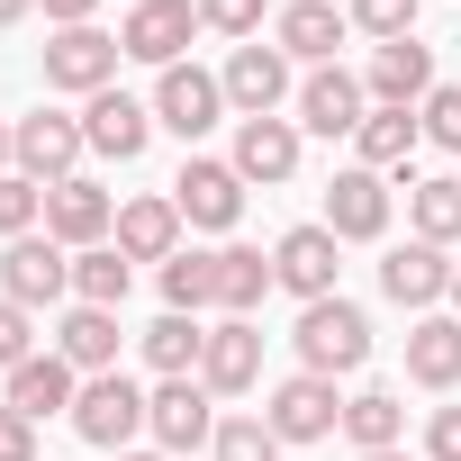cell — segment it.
I'll use <instances>...</instances> for the list:
<instances>
[{
  "label": "cell",
  "instance_id": "obj_1",
  "mask_svg": "<svg viewBox=\"0 0 461 461\" xmlns=\"http://www.w3.org/2000/svg\"><path fill=\"white\" fill-rule=\"evenodd\" d=\"M290 344H299V362H308V371L344 380V371H362V362H371V317L335 290V299H308V308H299V335H290Z\"/></svg>",
  "mask_w": 461,
  "mask_h": 461
},
{
  "label": "cell",
  "instance_id": "obj_2",
  "mask_svg": "<svg viewBox=\"0 0 461 461\" xmlns=\"http://www.w3.org/2000/svg\"><path fill=\"white\" fill-rule=\"evenodd\" d=\"M145 389L127 380V371H100V380H82V398H73V434L82 443H100V452H127L136 434H145Z\"/></svg>",
  "mask_w": 461,
  "mask_h": 461
},
{
  "label": "cell",
  "instance_id": "obj_3",
  "mask_svg": "<svg viewBox=\"0 0 461 461\" xmlns=\"http://www.w3.org/2000/svg\"><path fill=\"white\" fill-rule=\"evenodd\" d=\"M118 37L109 28H55L46 37V91H82V100H100V91H118Z\"/></svg>",
  "mask_w": 461,
  "mask_h": 461
},
{
  "label": "cell",
  "instance_id": "obj_4",
  "mask_svg": "<svg viewBox=\"0 0 461 461\" xmlns=\"http://www.w3.org/2000/svg\"><path fill=\"white\" fill-rule=\"evenodd\" d=\"M263 425H272L281 443H326V434L344 425V398H335L326 371H290V380L263 398Z\"/></svg>",
  "mask_w": 461,
  "mask_h": 461
},
{
  "label": "cell",
  "instance_id": "obj_5",
  "mask_svg": "<svg viewBox=\"0 0 461 461\" xmlns=\"http://www.w3.org/2000/svg\"><path fill=\"white\" fill-rule=\"evenodd\" d=\"M46 236H55L64 254H91V245H109V236H118V199H109L91 172L55 181V190H46Z\"/></svg>",
  "mask_w": 461,
  "mask_h": 461
},
{
  "label": "cell",
  "instance_id": "obj_6",
  "mask_svg": "<svg viewBox=\"0 0 461 461\" xmlns=\"http://www.w3.org/2000/svg\"><path fill=\"white\" fill-rule=\"evenodd\" d=\"M73 290V254L55 245V236H19V245H0V299H19L28 317L37 308H55Z\"/></svg>",
  "mask_w": 461,
  "mask_h": 461
},
{
  "label": "cell",
  "instance_id": "obj_7",
  "mask_svg": "<svg viewBox=\"0 0 461 461\" xmlns=\"http://www.w3.org/2000/svg\"><path fill=\"white\" fill-rule=\"evenodd\" d=\"M217 118H226V82H217V73H199V64H172V73L154 82V127H172L181 145H199Z\"/></svg>",
  "mask_w": 461,
  "mask_h": 461
},
{
  "label": "cell",
  "instance_id": "obj_8",
  "mask_svg": "<svg viewBox=\"0 0 461 461\" xmlns=\"http://www.w3.org/2000/svg\"><path fill=\"white\" fill-rule=\"evenodd\" d=\"M172 208H181L190 226H208V236H226V226L245 217V172H236V163L190 154V163H181V181H172Z\"/></svg>",
  "mask_w": 461,
  "mask_h": 461
},
{
  "label": "cell",
  "instance_id": "obj_9",
  "mask_svg": "<svg viewBox=\"0 0 461 461\" xmlns=\"http://www.w3.org/2000/svg\"><path fill=\"white\" fill-rule=\"evenodd\" d=\"M190 37H199V0H136L127 28H118V46H127L136 64H154V73H172Z\"/></svg>",
  "mask_w": 461,
  "mask_h": 461
},
{
  "label": "cell",
  "instance_id": "obj_10",
  "mask_svg": "<svg viewBox=\"0 0 461 461\" xmlns=\"http://www.w3.org/2000/svg\"><path fill=\"white\" fill-rule=\"evenodd\" d=\"M82 154H91L82 118H64V109H37V118H19V172H28L37 190L73 181V163H82Z\"/></svg>",
  "mask_w": 461,
  "mask_h": 461
},
{
  "label": "cell",
  "instance_id": "obj_11",
  "mask_svg": "<svg viewBox=\"0 0 461 461\" xmlns=\"http://www.w3.org/2000/svg\"><path fill=\"white\" fill-rule=\"evenodd\" d=\"M145 425H154L163 452H199V443H217V389L208 380H163L154 407H145Z\"/></svg>",
  "mask_w": 461,
  "mask_h": 461
},
{
  "label": "cell",
  "instance_id": "obj_12",
  "mask_svg": "<svg viewBox=\"0 0 461 461\" xmlns=\"http://www.w3.org/2000/svg\"><path fill=\"white\" fill-rule=\"evenodd\" d=\"M362 91H371V109H425V91H434V46H416V37L371 46Z\"/></svg>",
  "mask_w": 461,
  "mask_h": 461
},
{
  "label": "cell",
  "instance_id": "obj_13",
  "mask_svg": "<svg viewBox=\"0 0 461 461\" xmlns=\"http://www.w3.org/2000/svg\"><path fill=\"white\" fill-rule=\"evenodd\" d=\"M362 118H371V91H362L344 64H317V73L299 82V127H308V136H362Z\"/></svg>",
  "mask_w": 461,
  "mask_h": 461
},
{
  "label": "cell",
  "instance_id": "obj_14",
  "mask_svg": "<svg viewBox=\"0 0 461 461\" xmlns=\"http://www.w3.org/2000/svg\"><path fill=\"white\" fill-rule=\"evenodd\" d=\"M217 82H226V109H245V118H281V100H290V55H281V46H236Z\"/></svg>",
  "mask_w": 461,
  "mask_h": 461
},
{
  "label": "cell",
  "instance_id": "obj_15",
  "mask_svg": "<svg viewBox=\"0 0 461 461\" xmlns=\"http://www.w3.org/2000/svg\"><path fill=\"white\" fill-rule=\"evenodd\" d=\"M317 226H335L344 245L389 236V181H380V172H362V163H353V172H335V181H326V217H317Z\"/></svg>",
  "mask_w": 461,
  "mask_h": 461
},
{
  "label": "cell",
  "instance_id": "obj_16",
  "mask_svg": "<svg viewBox=\"0 0 461 461\" xmlns=\"http://www.w3.org/2000/svg\"><path fill=\"white\" fill-rule=\"evenodd\" d=\"M245 172V190L263 181V190H281L290 172H299V118H236V154H226Z\"/></svg>",
  "mask_w": 461,
  "mask_h": 461
},
{
  "label": "cell",
  "instance_id": "obj_17",
  "mask_svg": "<svg viewBox=\"0 0 461 461\" xmlns=\"http://www.w3.org/2000/svg\"><path fill=\"white\" fill-rule=\"evenodd\" d=\"M380 290L398 299V308H416V317H434V299H452V263H443V245H389L380 254Z\"/></svg>",
  "mask_w": 461,
  "mask_h": 461
},
{
  "label": "cell",
  "instance_id": "obj_18",
  "mask_svg": "<svg viewBox=\"0 0 461 461\" xmlns=\"http://www.w3.org/2000/svg\"><path fill=\"white\" fill-rule=\"evenodd\" d=\"M199 380H208L217 398H245V389L263 380V326H254V317H226V326H208Z\"/></svg>",
  "mask_w": 461,
  "mask_h": 461
},
{
  "label": "cell",
  "instance_id": "obj_19",
  "mask_svg": "<svg viewBox=\"0 0 461 461\" xmlns=\"http://www.w3.org/2000/svg\"><path fill=\"white\" fill-rule=\"evenodd\" d=\"M335 254H344L335 226H290V236L272 245V272H281V290H299V299H335Z\"/></svg>",
  "mask_w": 461,
  "mask_h": 461
},
{
  "label": "cell",
  "instance_id": "obj_20",
  "mask_svg": "<svg viewBox=\"0 0 461 461\" xmlns=\"http://www.w3.org/2000/svg\"><path fill=\"white\" fill-rule=\"evenodd\" d=\"M73 398H82V371L64 353H37V362L10 371V398H0V407H19L28 425H46V416H73Z\"/></svg>",
  "mask_w": 461,
  "mask_h": 461
},
{
  "label": "cell",
  "instance_id": "obj_21",
  "mask_svg": "<svg viewBox=\"0 0 461 461\" xmlns=\"http://www.w3.org/2000/svg\"><path fill=\"white\" fill-rule=\"evenodd\" d=\"M82 136H91V154L136 163V154L154 145V109H145V100H127V91H100V100L82 109Z\"/></svg>",
  "mask_w": 461,
  "mask_h": 461
},
{
  "label": "cell",
  "instance_id": "obj_22",
  "mask_svg": "<svg viewBox=\"0 0 461 461\" xmlns=\"http://www.w3.org/2000/svg\"><path fill=\"white\" fill-rule=\"evenodd\" d=\"M344 10H335V0H290V10L272 19V46L290 55V64H335V46H344Z\"/></svg>",
  "mask_w": 461,
  "mask_h": 461
},
{
  "label": "cell",
  "instance_id": "obj_23",
  "mask_svg": "<svg viewBox=\"0 0 461 461\" xmlns=\"http://www.w3.org/2000/svg\"><path fill=\"white\" fill-rule=\"evenodd\" d=\"M109 245H118L127 263H172V254H181V208H172V199H127Z\"/></svg>",
  "mask_w": 461,
  "mask_h": 461
},
{
  "label": "cell",
  "instance_id": "obj_24",
  "mask_svg": "<svg viewBox=\"0 0 461 461\" xmlns=\"http://www.w3.org/2000/svg\"><path fill=\"white\" fill-rule=\"evenodd\" d=\"M55 353H64L82 380L118 371V308H82V299H73V317L55 326Z\"/></svg>",
  "mask_w": 461,
  "mask_h": 461
},
{
  "label": "cell",
  "instance_id": "obj_25",
  "mask_svg": "<svg viewBox=\"0 0 461 461\" xmlns=\"http://www.w3.org/2000/svg\"><path fill=\"white\" fill-rule=\"evenodd\" d=\"M407 380L416 389H461V317H416L407 326Z\"/></svg>",
  "mask_w": 461,
  "mask_h": 461
},
{
  "label": "cell",
  "instance_id": "obj_26",
  "mask_svg": "<svg viewBox=\"0 0 461 461\" xmlns=\"http://www.w3.org/2000/svg\"><path fill=\"white\" fill-rule=\"evenodd\" d=\"M199 353H208V326H199V317L163 308V317L145 326V362H154L163 380H199Z\"/></svg>",
  "mask_w": 461,
  "mask_h": 461
},
{
  "label": "cell",
  "instance_id": "obj_27",
  "mask_svg": "<svg viewBox=\"0 0 461 461\" xmlns=\"http://www.w3.org/2000/svg\"><path fill=\"white\" fill-rule=\"evenodd\" d=\"M272 290H281V272H272L254 245H226V254H217V308H226V317H254Z\"/></svg>",
  "mask_w": 461,
  "mask_h": 461
},
{
  "label": "cell",
  "instance_id": "obj_28",
  "mask_svg": "<svg viewBox=\"0 0 461 461\" xmlns=\"http://www.w3.org/2000/svg\"><path fill=\"white\" fill-rule=\"evenodd\" d=\"M353 145H362V172H407V154L425 145V127H416V109H371Z\"/></svg>",
  "mask_w": 461,
  "mask_h": 461
},
{
  "label": "cell",
  "instance_id": "obj_29",
  "mask_svg": "<svg viewBox=\"0 0 461 461\" xmlns=\"http://www.w3.org/2000/svg\"><path fill=\"white\" fill-rule=\"evenodd\" d=\"M407 217H416V236H425V245H461V181H452V172L407 181Z\"/></svg>",
  "mask_w": 461,
  "mask_h": 461
},
{
  "label": "cell",
  "instance_id": "obj_30",
  "mask_svg": "<svg viewBox=\"0 0 461 461\" xmlns=\"http://www.w3.org/2000/svg\"><path fill=\"white\" fill-rule=\"evenodd\" d=\"M127 290H136V263H127L118 245L73 254V299H82V308H127Z\"/></svg>",
  "mask_w": 461,
  "mask_h": 461
},
{
  "label": "cell",
  "instance_id": "obj_31",
  "mask_svg": "<svg viewBox=\"0 0 461 461\" xmlns=\"http://www.w3.org/2000/svg\"><path fill=\"white\" fill-rule=\"evenodd\" d=\"M344 434H353L362 452H398V434H407V398H398V389H362V398H344Z\"/></svg>",
  "mask_w": 461,
  "mask_h": 461
},
{
  "label": "cell",
  "instance_id": "obj_32",
  "mask_svg": "<svg viewBox=\"0 0 461 461\" xmlns=\"http://www.w3.org/2000/svg\"><path fill=\"white\" fill-rule=\"evenodd\" d=\"M163 308H181V317L217 308V254H172L163 263Z\"/></svg>",
  "mask_w": 461,
  "mask_h": 461
},
{
  "label": "cell",
  "instance_id": "obj_33",
  "mask_svg": "<svg viewBox=\"0 0 461 461\" xmlns=\"http://www.w3.org/2000/svg\"><path fill=\"white\" fill-rule=\"evenodd\" d=\"M37 217H46V190L28 181V172H0V236H37Z\"/></svg>",
  "mask_w": 461,
  "mask_h": 461
},
{
  "label": "cell",
  "instance_id": "obj_34",
  "mask_svg": "<svg viewBox=\"0 0 461 461\" xmlns=\"http://www.w3.org/2000/svg\"><path fill=\"white\" fill-rule=\"evenodd\" d=\"M416 10H425V0H344V19L362 28V37H416Z\"/></svg>",
  "mask_w": 461,
  "mask_h": 461
},
{
  "label": "cell",
  "instance_id": "obj_35",
  "mask_svg": "<svg viewBox=\"0 0 461 461\" xmlns=\"http://www.w3.org/2000/svg\"><path fill=\"white\" fill-rule=\"evenodd\" d=\"M217 461H281V434L263 416H226L217 425Z\"/></svg>",
  "mask_w": 461,
  "mask_h": 461
},
{
  "label": "cell",
  "instance_id": "obj_36",
  "mask_svg": "<svg viewBox=\"0 0 461 461\" xmlns=\"http://www.w3.org/2000/svg\"><path fill=\"white\" fill-rule=\"evenodd\" d=\"M416 127H425V145H443V154H461V82H443V91H425V109H416Z\"/></svg>",
  "mask_w": 461,
  "mask_h": 461
},
{
  "label": "cell",
  "instance_id": "obj_37",
  "mask_svg": "<svg viewBox=\"0 0 461 461\" xmlns=\"http://www.w3.org/2000/svg\"><path fill=\"white\" fill-rule=\"evenodd\" d=\"M199 28H217V37H263V0H199Z\"/></svg>",
  "mask_w": 461,
  "mask_h": 461
},
{
  "label": "cell",
  "instance_id": "obj_38",
  "mask_svg": "<svg viewBox=\"0 0 461 461\" xmlns=\"http://www.w3.org/2000/svg\"><path fill=\"white\" fill-rule=\"evenodd\" d=\"M19 362H37V326L19 299H0V371H19Z\"/></svg>",
  "mask_w": 461,
  "mask_h": 461
},
{
  "label": "cell",
  "instance_id": "obj_39",
  "mask_svg": "<svg viewBox=\"0 0 461 461\" xmlns=\"http://www.w3.org/2000/svg\"><path fill=\"white\" fill-rule=\"evenodd\" d=\"M425 461H461V407H434V425H425Z\"/></svg>",
  "mask_w": 461,
  "mask_h": 461
},
{
  "label": "cell",
  "instance_id": "obj_40",
  "mask_svg": "<svg viewBox=\"0 0 461 461\" xmlns=\"http://www.w3.org/2000/svg\"><path fill=\"white\" fill-rule=\"evenodd\" d=\"M0 461H37V425L19 407H0Z\"/></svg>",
  "mask_w": 461,
  "mask_h": 461
},
{
  "label": "cell",
  "instance_id": "obj_41",
  "mask_svg": "<svg viewBox=\"0 0 461 461\" xmlns=\"http://www.w3.org/2000/svg\"><path fill=\"white\" fill-rule=\"evenodd\" d=\"M91 10H100V0H46V19H55V28H91Z\"/></svg>",
  "mask_w": 461,
  "mask_h": 461
},
{
  "label": "cell",
  "instance_id": "obj_42",
  "mask_svg": "<svg viewBox=\"0 0 461 461\" xmlns=\"http://www.w3.org/2000/svg\"><path fill=\"white\" fill-rule=\"evenodd\" d=\"M0 172H19V127L0 118Z\"/></svg>",
  "mask_w": 461,
  "mask_h": 461
},
{
  "label": "cell",
  "instance_id": "obj_43",
  "mask_svg": "<svg viewBox=\"0 0 461 461\" xmlns=\"http://www.w3.org/2000/svg\"><path fill=\"white\" fill-rule=\"evenodd\" d=\"M28 10H37V0H0V28H19V19H28Z\"/></svg>",
  "mask_w": 461,
  "mask_h": 461
},
{
  "label": "cell",
  "instance_id": "obj_44",
  "mask_svg": "<svg viewBox=\"0 0 461 461\" xmlns=\"http://www.w3.org/2000/svg\"><path fill=\"white\" fill-rule=\"evenodd\" d=\"M118 461H172V452H118Z\"/></svg>",
  "mask_w": 461,
  "mask_h": 461
},
{
  "label": "cell",
  "instance_id": "obj_45",
  "mask_svg": "<svg viewBox=\"0 0 461 461\" xmlns=\"http://www.w3.org/2000/svg\"><path fill=\"white\" fill-rule=\"evenodd\" d=\"M452 317H461V272H452Z\"/></svg>",
  "mask_w": 461,
  "mask_h": 461
},
{
  "label": "cell",
  "instance_id": "obj_46",
  "mask_svg": "<svg viewBox=\"0 0 461 461\" xmlns=\"http://www.w3.org/2000/svg\"><path fill=\"white\" fill-rule=\"evenodd\" d=\"M362 461H407V452H362Z\"/></svg>",
  "mask_w": 461,
  "mask_h": 461
},
{
  "label": "cell",
  "instance_id": "obj_47",
  "mask_svg": "<svg viewBox=\"0 0 461 461\" xmlns=\"http://www.w3.org/2000/svg\"><path fill=\"white\" fill-rule=\"evenodd\" d=\"M127 10H136V0H127Z\"/></svg>",
  "mask_w": 461,
  "mask_h": 461
}]
</instances>
